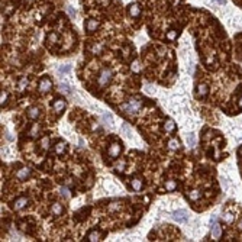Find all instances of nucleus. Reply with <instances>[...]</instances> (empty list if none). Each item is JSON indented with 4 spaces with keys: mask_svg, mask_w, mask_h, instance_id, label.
I'll return each instance as SVG.
<instances>
[{
    "mask_svg": "<svg viewBox=\"0 0 242 242\" xmlns=\"http://www.w3.org/2000/svg\"><path fill=\"white\" fill-rule=\"evenodd\" d=\"M142 106V102L138 99V97H134V99H130L128 103L122 104V110L128 115H135V113L138 112L139 109Z\"/></svg>",
    "mask_w": 242,
    "mask_h": 242,
    "instance_id": "1",
    "label": "nucleus"
},
{
    "mask_svg": "<svg viewBox=\"0 0 242 242\" xmlns=\"http://www.w3.org/2000/svg\"><path fill=\"white\" fill-rule=\"evenodd\" d=\"M112 76H113V73L110 68H103V70L100 71L99 77H97V83H99L100 86H106L109 81L112 80Z\"/></svg>",
    "mask_w": 242,
    "mask_h": 242,
    "instance_id": "2",
    "label": "nucleus"
},
{
    "mask_svg": "<svg viewBox=\"0 0 242 242\" xmlns=\"http://www.w3.org/2000/svg\"><path fill=\"white\" fill-rule=\"evenodd\" d=\"M173 218H174L175 222H178V223H186L188 220V213L186 210H175L173 213Z\"/></svg>",
    "mask_w": 242,
    "mask_h": 242,
    "instance_id": "3",
    "label": "nucleus"
},
{
    "mask_svg": "<svg viewBox=\"0 0 242 242\" xmlns=\"http://www.w3.org/2000/svg\"><path fill=\"white\" fill-rule=\"evenodd\" d=\"M51 87H52V81L50 78H42L39 81V91L42 93H46V91H50Z\"/></svg>",
    "mask_w": 242,
    "mask_h": 242,
    "instance_id": "4",
    "label": "nucleus"
},
{
    "mask_svg": "<svg viewBox=\"0 0 242 242\" xmlns=\"http://www.w3.org/2000/svg\"><path fill=\"white\" fill-rule=\"evenodd\" d=\"M97 28H99V22H97L96 19H89V20L86 22V29H87V32H94Z\"/></svg>",
    "mask_w": 242,
    "mask_h": 242,
    "instance_id": "5",
    "label": "nucleus"
},
{
    "mask_svg": "<svg viewBox=\"0 0 242 242\" xmlns=\"http://www.w3.org/2000/svg\"><path fill=\"white\" fill-rule=\"evenodd\" d=\"M139 13H141V7H139L138 3H132V5L129 6V16H132V18H138Z\"/></svg>",
    "mask_w": 242,
    "mask_h": 242,
    "instance_id": "6",
    "label": "nucleus"
},
{
    "mask_svg": "<svg viewBox=\"0 0 242 242\" xmlns=\"http://www.w3.org/2000/svg\"><path fill=\"white\" fill-rule=\"evenodd\" d=\"M119 152H121V145H119V143L115 142L109 147V155H110V157H117Z\"/></svg>",
    "mask_w": 242,
    "mask_h": 242,
    "instance_id": "7",
    "label": "nucleus"
},
{
    "mask_svg": "<svg viewBox=\"0 0 242 242\" xmlns=\"http://www.w3.org/2000/svg\"><path fill=\"white\" fill-rule=\"evenodd\" d=\"M26 205H28V199L26 197L18 199V200L15 202V205H13V210H20V209H23Z\"/></svg>",
    "mask_w": 242,
    "mask_h": 242,
    "instance_id": "8",
    "label": "nucleus"
},
{
    "mask_svg": "<svg viewBox=\"0 0 242 242\" xmlns=\"http://www.w3.org/2000/svg\"><path fill=\"white\" fill-rule=\"evenodd\" d=\"M52 108H54L55 112H63L64 109H65V100H55L54 104H52Z\"/></svg>",
    "mask_w": 242,
    "mask_h": 242,
    "instance_id": "9",
    "label": "nucleus"
},
{
    "mask_svg": "<svg viewBox=\"0 0 242 242\" xmlns=\"http://www.w3.org/2000/svg\"><path fill=\"white\" fill-rule=\"evenodd\" d=\"M29 175H31V170H29V168H20V170L18 171L16 177H18L19 180H26Z\"/></svg>",
    "mask_w": 242,
    "mask_h": 242,
    "instance_id": "10",
    "label": "nucleus"
},
{
    "mask_svg": "<svg viewBox=\"0 0 242 242\" xmlns=\"http://www.w3.org/2000/svg\"><path fill=\"white\" fill-rule=\"evenodd\" d=\"M220 233H222V231H220V226L218 223L212 225V236L215 238V239H219L220 238Z\"/></svg>",
    "mask_w": 242,
    "mask_h": 242,
    "instance_id": "11",
    "label": "nucleus"
},
{
    "mask_svg": "<svg viewBox=\"0 0 242 242\" xmlns=\"http://www.w3.org/2000/svg\"><path fill=\"white\" fill-rule=\"evenodd\" d=\"M41 115V110L38 108H31L28 110V116L31 117V119H38Z\"/></svg>",
    "mask_w": 242,
    "mask_h": 242,
    "instance_id": "12",
    "label": "nucleus"
},
{
    "mask_svg": "<svg viewBox=\"0 0 242 242\" xmlns=\"http://www.w3.org/2000/svg\"><path fill=\"white\" fill-rule=\"evenodd\" d=\"M209 93V87H207V84H199L197 87V94L200 96V97H203V96H206V94Z\"/></svg>",
    "mask_w": 242,
    "mask_h": 242,
    "instance_id": "13",
    "label": "nucleus"
},
{
    "mask_svg": "<svg viewBox=\"0 0 242 242\" xmlns=\"http://www.w3.org/2000/svg\"><path fill=\"white\" fill-rule=\"evenodd\" d=\"M130 186H132V188H134V190L139 191V190L142 188V180H141V178H134L132 181H130Z\"/></svg>",
    "mask_w": 242,
    "mask_h": 242,
    "instance_id": "14",
    "label": "nucleus"
},
{
    "mask_svg": "<svg viewBox=\"0 0 242 242\" xmlns=\"http://www.w3.org/2000/svg\"><path fill=\"white\" fill-rule=\"evenodd\" d=\"M175 128V123L173 119H168V121L164 123V129H165V132H173Z\"/></svg>",
    "mask_w": 242,
    "mask_h": 242,
    "instance_id": "15",
    "label": "nucleus"
},
{
    "mask_svg": "<svg viewBox=\"0 0 242 242\" xmlns=\"http://www.w3.org/2000/svg\"><path fill=\"white\" fill-rule=\"evenodd\" d=\"M51 212H52V215H55V216L61 215V212H63V206H61L59 203H54L52 207H51Z\"/></svg>",
    "mask_w": 242,
    "mask_h": 242,
    "instance_id": "16",
    "label": "nucleus"
},
{
    "mask_svg": "<svg viewBox=\"0 0 242 242\" xmlns=\"http://www.w3.org/2000/svg\"><path fill=\"white\" fill-rule=\"evenodd\" d=\"M175 187H177V183H175L174 180H168V181H165V190L167 191H173V190H175Z\"/></svg>",
    "mask_w": 242,
    "mask_h": 242,
    "instance_id": "17",
    "label": "nucleus"
},
{
    "mask_svg": "<svg viewBox=\"0 0 242 242\" xmlns=\"http://www.w3.org/2000/svg\"><path fill=\"white\" fill-rule=\"evenodd\" d=\"M87 239H89V241H91V242L99 241V239H100V232H97V231H93V232H90V233H89V236H87Z\"/></svg>",
    "mask_w": 242,
    "mask_h": 242,
    "instance_id": "18",
    "label": "nucleus"
},
{
    "mask_svg": "<svg viewBox=\"0 0 242 242\" xmlns=\"http://www.w3.org/2000/svg\"><path fill=\"white\" fill-rule=\"evenodd\" d=\"M168 148L173 149V151L178 149L180 148V142L177 141V139H170V141H168Z\"/></svg>",
    "mask_w": 242,
    "mask_h": 242,
    "instance_id": "19",
    "label": "nucleus"
},
{
    "mask_svg": "<svg viewBox=\"0 0 242 242\" xmlns=\"http://www.w3.org/2000/svg\"><path fill=\"white\" fill-rule=\"evenodd\" d=\"M188 199L193 200V202H196L197 199H200V191L199 190H193V191L188 193Z\"/></svg>",
    "mask_w": 242,
    "mask_h": 242,
    "instance_id": "20",
    "label": "nucleus"
},
{
    "mask_svg": "<svg viewBox=\"0 0 242 242\" xmlns=\"http://www.w3.org/2000/svg\"><path fill=\"white\" fill-rule=\"evenodd\" d=\"M102 119H103V122H106L109 126L113 125V119H112V115H110V113H103Z\"/></svg>",
    "mask_w": 242,
    "mask_h": 242,
    "instance_id": "21",
    "label": "nucleus"
},
{
    "mask_svg": "<svg viewBox=\"0 0 242 242\" xmlns=\"http://www.w3.org/2000/svg\"><path fill=\"white\" fill-rule=\"evenodd\" d=\"M65 151V142H58L55 145V152L57 154H63Z\"/></svg>",
    "mask_w": 242,
    "mask_h": 242,
    "instance_id": "22",
    "label": "nucleus"
},
{
    "mask_svg": "<svg viewBox=\"0 0 242 242\" xmlns=\"http://www.w3.org/2000/svg\"><path fill=\"white\" fill-rule=\"evenodd\" d=\"M28 83H29V80H28V77H22V78L19 80V84H18L19 90H23V89H25V87L28 86Z\"/></svg>",
    "mask_w": 242,
    "mask_h": 242,
    "instance_id": "23",
    "label": "nucleus"
},
{
    "mask_svg": "<svg viewBox=\"0 0 242 242\" xmlns=\"http://www.w3.org/2000/svg\"><path fill=\"white\" fill-rule=\"evenodd\" d=\"M187 143H188V147H194L196 145V136H194V134H188Z\"/></svg>",
    "mask_w": 242,
    "mask_h": 242,
    "instance_id": "24",
    "label": "nucleus"
},
{
    "mask_svg": "<svg viewBox=\"0 0 242 242\" xmlns=\"http://www.w3.org/2000/svg\"><path fill=\"white\" fill-rule=\"evenodd\" d=\"M59 90H61L63 93H65V94L71 93V91H70V86H68L67 83H61V84H59Z\"/></svg>",
    "mask_w": 242,
    "mask_h": 242,
    "instance_id": "25",
    "label": "nucleus"
},
{
    "mask_svg": "<svg viewBox=\"0 0 242 242\" xmlns=\"http://www.w3.org/2000/svg\"><path fill=\"white\" fill-rule=\"evenodd\" d=\"M38 130H39V125H38V123H33L32 128H31V130H29V135H31V136H36Z\"/></svg>",
    "mask_w": 242,
    "mask_h": 242,
    "instance_id": "26",
    "label": "nucleus"
},
{
    "mask_svg": "<svg viewBox=\"0 0 242 242\" xmlns=\"http://www.w3.org/2000/svg\"><path fill=\"white\" fill-rule=\"evenodd\" d=\"M6 100H7V91H2V94H0V104L3 106L6 103Z\"/></svg>",
    "mask_w": 242,
    "mask_h": 242,
    "instance_id": "27",
    "label": "nucleus"
},
{
    "mask_svg": "<svg viewBox=\"0 0 242 242\" xmlns=\"http://www.w3.org/2000/svg\"><path fill=\"white\" fill-rule=\"evenodd\" d=\"M223 220L226 222V223H232V222H233V216L231 215V213H225V215H223Z\"/></svg>",
    "mask_w": 242,
    "mask_h": 242,
    "instance_id": "28",
    "label": "nucleus"
},
{
    "mask_svg": "<svg viewBox=\"0 0 242 242\" xmlns=\"http://www.w3.org/2000/svg\"><path fill=\"white\" fill-rule=\"evenodd\" d=\"M48 41H50V42H52V44L58 42V35H57V33H51V35L48 36Z\"/></svg>",
    "mask_w": 242,
    "mask_h": 242,
    "instance_id": "29",
    "label": "nucleus"
},
{
    "mask_svg": "<svg viewBox=\"0 0 242 242\" xmlns=\"http://www.w3.org/2000/svg\"><path fill=\"white\" fill-rule=\"evenodd\" d=\"M175 36H177V32H175L174 29H171V31L168 32V33H167V38H168V39H170V41L175 39Z\"/></svg>",
    "mask_w": 242,
    "mask_h": 242,
    "instance_id": "30",
    "label": "nucleus"
},
{
    "mask_svg": "<svg viewBox=\"0 0 242 242\" xmlns=\"http://www.w3.org/2000/svg\"><path fill=\"white\" fill-rule=\"evenodd\" d=\"M48 142H50V138H48V136H45V138L42 139V142H41V145H42V148H44V149L48 148Z\"/></svg>",
    "mask_w": 242,
    "mask_h": 242,
    "instance_id": "31",
    "label": "nucleus"
},
{
    "mask_svg": "<svg viewBox=\"0 0 242 242\" xmlns=\"http://www.w3.org/2000/svg\"><path fill=\"white\" fill-rule=\"evenodd\" d=\"M70 70H71V67H70V65H65V67H59L58 68L59 73H68Z\"/></svg>",
    "mask_w": 242,
    "mask_h": 242,
    "instance_id": "32",
    "label": "nucleus"
},
{
    "mask_svg": "<svg viewBox=\"0 0 242 242\" xmlns=\"http://www.w3.org/2000/svg\"><path fill=\"white\" fill-rule=\"evenodd\" d=\"M132 71H135V73L139 71V64H138V61H134V64H132Z\"/></svg>",
    "mask_w": 242,
    "mask_h": 242,
    "instance_id": "33",
    "label": "nucleus"
},
{
    "mask_svg": "<svg viewBox=\"0 0 242 242\" xmlns=\"http://www.w3.org/2000/svg\"><path fill=\"white\" fill-rule=\"evenodd\" d=\"M116 168H117V170H119V171H123V168H125V161L122 160V161H121V162H119V164H117V165H116Z\"/></svg>",
    "mask_w": 242,
    "mask_h": 242,
    "instance_id": "34",
    "label": "nucleus"
},
{
    "mask_svg": "<svg viewBox=\"0 0 242 242\" xmlns=\"http://www.w3.org/2000/svg\"><path fill=\"white\" fill-rule=\"evenodd\" d=\"M122 129H123V130H125V132H126V134H128V136H130V130H129V126L126 125V123H125V125H123V126H122Z\"/></svg>",
    "mask_w": 242,
    "mask_h": 242,
    "instance_id": "35",
    "label": "nucleus"
},
{
    "mask_svg": "<svg viewBox=\"0 0 242 242\" xmlns=\"http://www.w3.org/2000/svg\"><path fill=\"white\" fill-rule=\"evenodd\" d=\"M59 191H61V194H63L64 197H68V191H67V188H65V187H63Z\"/></svg>",
    "mask_w": 242,
    "mask_h": 242,
    "instance_id": "36",
    "label": "nucleus"
},
{
    "mask_svg": "<svg viewBox=\"0 0 242 242\" xmlns=\"http://www.w3.org/2000/svg\"><path fill=\"white\" fill-rule=\"evenodd\" d=\"M68 13H70V16H76V10L71 9V7H68Z\"/></svg>",
    "mask_w": 242,
    "mask_h": 242,
    "instance_id": "37",
    "label": "nucleus"
},
{
    "mask_svg": "<svg viewBox=\"0 0 242 242\" xmlns=\"http://www.w3.org/2000/svg\"><path fill=\"white\" fill-rule=\"evenodd\" d=\"M213 2H215V3H218V5H222V6L226 3V0H213Z\"/></svg>",
    "mask_w": 242,
    "mask_h": 242,
    "instance_id": "38",
    "label": "nucleus"
},
{
    "mask_svg": "<svg viewBox=\"0 0 242 242\" xmlns=\"http://www.w3.org/2000/svg\"><path fill=\"white\" fill-rule=\"evenodd\" d=\"M91 50H93V51H99V50H100V46H96V45H94V46L91 48Z\"/></svg>",
    "mask_w": 242,
    "mask_h": 242,
    "instance_id": "39",
    "label": "nucleus"
},
{
    "mask_svg": "<svg viewBox=\"0 0 242 242\" xmlns=\"http://www.w3.org/2000/svg\"><path fill=\"white\" fill-rule=\"evenodd\" d=\"M110 209H112V210H113V209H117V206H116V203H113L112 206H110Z\"/></svg>",
    "mask_w": 242,
    "mask_h": 242,
    "instance_id": "40",
    "label": "nucleus"
},
{
    "mask_svg": "<svg viewBox=\"0 0 242 242\" xmlns=\"http://www.w3.org/2000/svg\"><path fill=\"white\" fill-rule=\"evenodd\" d=\"M238 104H239V108L242 109V96H241V99H239V103H238Z\"/></svg>",
    "mask_w": 242,
    "mask_h": 242,
    "instance_id": "41",
    "label": "nucleus"
}]
</instances>
